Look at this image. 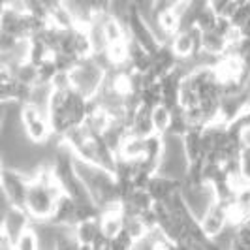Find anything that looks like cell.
Masks as SVG:
<instances>
[{
  "label": "cell",
  "instance_id": "6da1fadb",
  "mask_svg": "<svg viewBox=\"0 0 250 250\" xmlns=\"http://www.w3.org/2000/svg\"><path fill=\"white\" fill-rule=\"evenodd\" d=\"M62 190L59 187L51 162L42 164L36 171L30 175V185H28V194H26L25 213L36 222H47L57 207V201L61 200Z\"/></svg>",
  "mask_w": 250,
  "mask_h": 250
},
{
  "label": "cell",
  "instance_id": "7a4b0ae2",
  "mask_svg": "<svg viewBox=\"0 0 250 250\" xmlns=\"http://www.w3.org/2000/svg\"><path fill=\"white\" fill-rule=\"evenodd\" d=\"M88 111V100L79 94L75 88L66 90H53L47 105V119H49L51 132L59 139L64 138L72 128L81 126Z\"/></svg>",
  "mask_w": 250,
  "mask_h": 250
},
{
  "label": "cell",
  "instance_id": "3957f363",
  "mask_svg": "<svg viewBox=\"0 0 250 250\" xmlns=\"http://www.w3.org/2000/svg\"><path fill=\"white\" fill-rule=\"evenodd\" d=\"M104 77H105V68L94 57L81 59L70 72L72 88H75L79 94H83L87 100L98 94L102 83H104Z\"/></svg>",
  "mask_w": 250,
  "mask_h": 250
},
{
  "label": "cell",
  "instance_id": "277c9868",
  "mask_svg": "<svg viewBox=\"0 0 250 250\" xmlns=\"http://www.w3.org/2000/svg\"><path fill=\"white\" fill-rule=\"evenodd\" d=\"M188 166H190V162H188L187 152H185L183 138L166 134V136H164L162 158H160L156 173L171 177V179H177V181L183 183V179L187 177Z\"/></svg>",
  "mask_w": 250,
  "mask_h": 250
},
{
  "label": "cell",
  "instance_id": "5b68a950",
  "mask_svg": "<svg viewBox=\"0 0 250 250\" xmlns=\"http://www.w3.org/2000/svg\"><path fill=\"white\" fill-rule=\"evenodd\" d=\"M19 121L26 139L34 145H45L53 139L47 111L34 104H21L19 105Z\"/></svg>",
  "mask_w": 250,
  "mask_h": 250
},
{
  "label": "cell",
  "instance_id": "8992f818",
  "mask_svg": "<svg viewBox=\"0 0 250 250\" xmlns=\"http://www.w3.org/2000/svg\"><path fill=\"white\" fill-rule=\"evenodd\" d=\"M28 185H30V177L23 173L21 169L10 167V166L2 167V190L0 192L10 207L25 211Z\"/></svg>",
  "mask_w": 250,
  "mask_h": 250
},
{
  "label": "cell",
  "instance_id": "52a82bcc",
  "mask_svg": "<svg viewBox=\"0 0 250 250\" xmlns=\"http://www.w3.org/2000/svg\"><path fill=\"white\" fill-rule=\"evenodd\" d=\"M233 201H214L207 213L200 218V228L205 237H216L226 226L229 224V209Z\"/></svg>",
  "mask_w": 250,
  "mask_h": 250
},
{
  "label": "cell",
  "instance_id": "ba28073f",
  "mask_svg": "<svg viewBox=\"0 0 250 250\" xmlns=\"http://www.w3.org/2000/svg\"><path fill=\"white\" fill-rule=\"evenodd\" d=\"M169 47L175 53V57L181 59H190L192 55L201 51V30L196 26L192 28H181L169 40Z\"/></svg>",
  "mask_w": 250,
  "mask_h": 250
},
{
  "label": "cell",
  "instance_id": "9c48e42d",
  "mask_svg": "<svg viewBox=\"0 0 250 250\" xmlns=\"http://www.w3.org/2000/svg\"><path fill=\"white\" fill-rule=\"evenodd\" d=\"M181 187H183L181 181L171 179V177L160 175V173H154V175L150 177L149 185H147L145 190L149 192L152 201H166L169 200L173 194L181 192Z\"/></svg>",
  "mask_w": 250,
  "mask_h": 250
},
{
  "label": "cell",
  "instance_id": "30bf717a",
  "mask_svg": "<svg viewBox=\"0 0 250 250\" xmlns=\"http://www.w3.org/2000/svg\"><path fill=\"white\" fill-rule=\"evenodd\" d=\"M177 62H179V59L175 57V53L171 51L169 43H160L158 49L152 53V62H150L149 74L154 79H160L166 74L173 72Z\"/></svg>",
  "mask_w": 250,
  "mask_h": 250
},
{
  "label": "cell",
  "instance_id": "8fae6325",
  "mask_svg": "<svg viewBox=\"0 0 250 250\" xmlns=\"http://www.w3.org/2000/svg\"><path fill=\"white\" fill-rule=\"evenodd\" d=\"M32 226V220L28 218V214L23 211V209H13V207H8V211L4 213V231L13 239L19 237L23 231H26L28 228Z\"/></svg>",
  "mask_w": 250,
  "mask_h": 250
},
{
  "label": "cell",
  "instance_id": "7c38bea8",
  "mask_svg": "<svg viewBox=\"0 0 250 250\" xmlns=\"http://www.w3.org/2000/svg\"><path fill=\"white\" fill-rule=\"evenodd\" d=\"M152 109L139 104L136 107V111L132 115V121H130V134L138 136V138H147L154 134V128H152V117H150Z\"/></svg>",
  "mask_w": 250,
  "mask_h": 250
},
{
  "label": "cell",
  "instance_id": "4fadbf2b",
  "mask_svg": "<svg viewBox=\"0 0 250 250\" xmlns=\"http://www.w3.org/2000/svg\"><path fill=\"white\" fill-rule=\"evenodd\" d=\"M150 62H152V53L143 49L139 43L128 38V66L138 74H147L150 70Z\"/></svg>",
  "mask_w": 250,
  "mask_h": 250
},
{
  "label": "cell",
  "instance_id": "5bb4252c",
  "mask_svg": "<svg viewBox=\"0 0 250 250\" xmlns=\"http://www.w3.org/2000/svg\"><path fill=\"white\" fill-rule=\"evenodd\" d=\"M98 222H100L102 233L107 239H113L125 229V213H123V209L105 211V213H100Z\"/></svg>",
  "mask_w": 250,
  "mask_h": 250
},
{
  "label": "cell",
  "instance_id": "9a60e30c",
  "mask_svg": "<svg viewBox=\"0 0 250 250\" xmlns=\"http://www.w3.org/2000/svg\"><path fill=\"white\" fill-rule=\"evenodd\" d=\"M228 49V42L224 36H220L218 32L214 30H205L201 32V51L207 53V55H213V57H222Z\"/></svg>",
  "mask_w": 250,
  "mask_h": 250
},
{
  "label": "cell",
  "instance_id": "2e32d148",
  "mask_svg": "<svg viewBox=\"0 0 250 250\" xmlns=\"http://www.w3.org/2000/svg\"><path fill=\"white\" fill-rule=\"evenodd\" d=\"M72 231L79 245H90L100 233V222H98V218H88V220L75 224Z\"/></svg>",
  "mask_w": 250,
  "mask_h": 250
},
{
  "label": "cell",
  "instance_id": "e0dca14e",
  "mask_svg": "<svg viewBox=\"0 0 250 250\" xmlns=\"http://www.w3.org/2000/svg\"><path fill=\"white\" fill-rule=\"evenodd\" d=\"M152 128H154V134H160V136H166L169 132V126H171V109L166 107L164 104L152 107Z\"/></svg>",
  "mask_w": 250,
  "mask_h": 250
},
{
  "label": "cell",
  "instance_id": "ac0fdd59",
  "mask_svg": "<svg viewBox=\"0 0 250 250\" xmlns=\"http://www.w3.org/2000/svg\"><path fill=\"white\" fill-rule=\"evenodd\" d=\"M13 250H40L38 249V239L34 233V228L30 226L26 231H23L13 243Z\"/></svg>",
  "mask_w": 250,
  "mask_h": 250
},
{
  "label": "cell",
  "instance_id": "d6986e66",
  "mask_svg": "<svg viewBox=\"0 0 250 250\" xmlns=\"http://www.w3.org/2000/svg\"><path fill=\"white\" fill-rule=\"evenodd\" d=\"M132 245H134V239L126 233L125 229L115 235L113 239H109V247L107 250H132Z\"/></svg>",
  "mask_w": 250,
  "mask_h": 250
},
{
  "label": "cell",
  "instance_id": "ffe728a7",
  "mask_svg": "<svg viewBox=\"0 0 250 250\" xmlns=\"http://www.w3.org/2000/svg\"><path fill=\"white\" fill-rule=\"evenodd\" d=\"M239 173L243 175V179L250 183V147H243L241 156H239Z\"/></svg>",
  "mask_w": 250,
  "mask_h": 250
},
{
  "label": "cell",
  "instance_id": "44dd1931",
  "mask_svg": "<svg viewBox=\"0 0 250 250\" xmlns=\"http://www.w3.org/2000/svg\"><path fill=\"white\" fill-rule=\"evenodd\" d=\"M77 249H79V243L74 237V231H68V233H64L62 237L59 239L55 250H77Z\"/></svg>",
  "mask_w": 250,
  "mask_h": 250
},
{
  "label": "cell",
  "instance_id": "7402d4cb",
  "mask_svg": "<svg viewBox=\"0 0 250 250\" xmlns=\"http://www.w3.org/2000/svg\"><path fill=\"white\" fill-rule=\"evenodd\" d=\"M12 104H0V134H2V128H4V123H6V115H8V107Z\"/></svg>",
  "mask_w": 250,
  "mask_h": 250
},
{
  "label": "cell",
  "instance_id": "603a6c76",
  "mask_svg": "<svg viewBox=\"0 0 250 250\" xmlns=\"http://www.w3.org/2000/svg\"><path fill=\"white\" fill-rule=\"evenodd\" d=\"M239 32H241V38H247V40H250V19L245 23V25L239 28Z\"/></svg>",
  "mask_w": 250,
  "mask_h": 250
},
{
  "label": "cell",
  "instance_id": "cb8c5ba5",
  "mask_svg": "<svg viewBox=\"0 0 250 250\" xmlns=\"http://www.w3.org/2000/svg\"><path fill=\"white\" fill-rule=\"evenodd\" d=\"M243 143H245L247 147H250V128H245V130H243Z\"/></svg>",
  "mask_w": 250,
  "mask_h": 250
},
{
  "label": "cell",
  "instance_id": "d4e9b609",
  "mask_svg": "<svg viewBox=\"0 0 250 250\" xmlns=\"http://www.w3.org/2000/svg\"><path fill=\"white\" fill-rule=\"evenodd\" d=\"M77 250H94V249H92L90 245H79V249Z\"/></svg>",
  "mask_w": 250,
  "mask_h": 250
},
{
  "label": "cell",
  "instance_id": "484cf974",
  "mask_svg": "<svg viewBox=\"0 0 250 250\" xmlns=\"http://www.w3.org/2000/svg\"><path fill=\"white\" fill-rule=\"evenodd\" d=\"M2 167H4V164H2V158H0V190H2Z\"/></svg>",
  "mask_w": 250,
  "mask_h": 250
}]
</instances>
